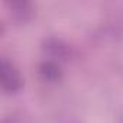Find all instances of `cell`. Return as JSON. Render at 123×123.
<instances>
[{
    "label": "cell",
    "mask_w": 123,
    "mask_h": 123,
    "mask_svg": "<svg viewBox=\"0 0 123 123\" xmlns=\"http://www.w3.org/2000/svg\"><path fill=\"white\" fill-rule=\"evenodd\" d=\"M0 78H2L3 90L9 93H15L22 87V77L19 71L16 70V67L12 62L6 61L5 58L0 62Z\"/></svg>",
    "instance_id": "cell-1"
},
{
    "label": "cell",
    "mask_w": 123,
    "mask_h": 123,
    "mask_svg": "<svg viewBox=\"0 0 123 123\" xmlns=\"http://www.w3.org/2000/svg\"><path fill=\"white\" fill-rule=\"evenodd\" d=\"M41 73H42V75L45 77V80H49V81L56 80L58 75H59L58 68H56L54 64H43L42 68H41Z\"/></svg>",
    "instance_id": "cell-2"
}]
</instances>
